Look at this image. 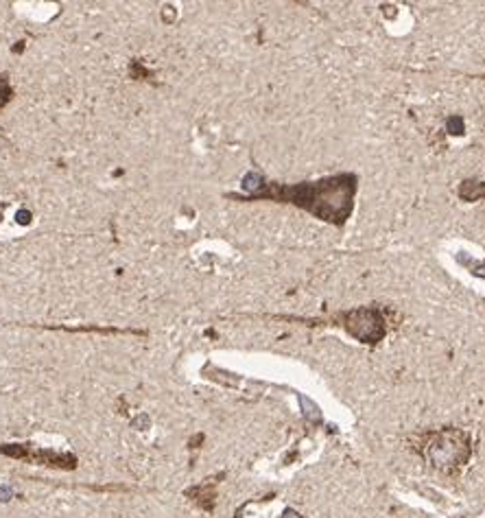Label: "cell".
Here are the masks:
<instances>
[{
	"instance_id": "cell-1",
	"label": "cell",
	"mask_w": 485,
	"mask_h": 518,
	"mask_svg": "<svg viewBox=\"0 0 485 518\" xmlns=\"http://www.w3.org/2000/svg\"><path fill=\"white\" fill-rule=\"evenodd\" d=\"M354 177L339 175L330 177L317 184H299V186H269L267 191L253 193V197H265V199H278L285 203H295L299 208L311 210L313 215L333 221L343 223L346 217L352 210V199H354Z\"/></svg>"
},
{
	"instance_id": "cell-2",
	"label": "cell",
	"mask_w": 485,
	"mask_h": 518,
	"mask_svg": "<svg viewBox=\"0 0 485 518\" xmlns=\"http://www.w3.org/2000/svg\"><path fill=\"white\" fill-rule=\"evenodd\" d=\"M424 455H426V459L433 461V466H440V468L459 466L468 457V437L459 431L428 435V444L424 449Z\"/></svg>"
},
{
	"instance_id": "cell-3",
	"label": "cell",
	"mask_w": 485,
	"mask_h": 518,
	"mask_svg": "<svg viewBox=\"0 0 485 518\" xmlns=\"http://www.w3.org/2000/svg\"><path fill=\"white\" fill-rule=\"evenodd\" d=\"M0 453H5L9 457H16V459H24V461L53 466V468H64V471L76 468V457L74 455L35 449L33 444H7V446H0Z\"/></svg>"
},
{
	"instance_id": "cell-4",
	"label": "cell",
	"mask_w": 485,
	"mask_h": 518,
	"mask_svg": "<svg viewBox=\"0 0 485 518\" xmlns=\"http://www.w3.org/2000/svg\"><path fill=\"white\" fill-rule=\"evenodd\" d=\"M346 326L348 330L359 337V339L367 342V344H376L382 334H385V326H382V320L376 310H354V313L346 315Z\"/></svg>"
},
{
	"instance_id": "cell-5",
	"label": "cell",
	"mask_w": 485,
	"mask_h": 518,
	"mask_svg": "<svg viewBox=\"0 0 485 518\" xmlns=\"http://www.w3.org/2000/svg\"><path fill=\"white\" fill-rule=\"evenodd\" d=\"M11 96H13V90L9 86V77L0 74V110H3L7 103L11 101Z\"/></svg>"
}]
</instances>
